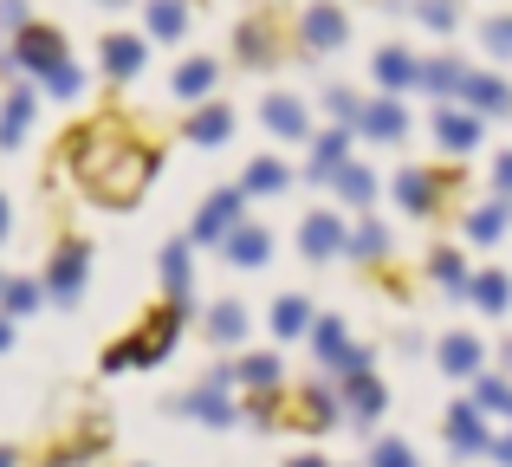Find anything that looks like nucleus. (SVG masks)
I'll return each mask as SVG.
<instances>
[{
    "label": "nucleus",
    "mask_w": 512,
    "mask_h": 467,
    "mask_svg": "<svg viewBox=\"0 0 512 467\" xmlns=\"http://www.w3.org/2000/svg\"><path fill=\"white\" fill-rule=\"evenodd\" d=\"M227 137H234V111H227V104H208V98H201V104H195V117H188V143L214 150V143H227Z\"/></svg>",
    "instance_id": "nucleus-15"
},
{
    "label": "nucleus",
    "mask_w": 512,
    "mask_h": 467,
    "mask_svg": "<svg viewBox=\"0 0 512 467\" xmlns=\"http://www.w3.org/2000/svg\"><path fill=\"white\" fill-rule=\"evenodd\" d=\"M292 467H325V461H318V455H299V461H292Z\"/></svg>",
    "instance_id": "nucleus-51"
},
{
    "label": "nucleus",
    "mask_w": 512,
    "mask_h": 467,
    "mask_svg": "<svg viewBox=\"0 0 512 467\" xmlns=\"http://www.w3.org/2000/svg\"><path fill=\"white\" fill-rule=\"evenodd\" d=\"M344 253H350V260H383V253H389V228H383V221H363L357 234H344Z\"/></svg>",
    "instance_id": "nucleus-32"
},
{
    "label": "nucleus",
    "mask_w": 512,
    "mask_h": 467,
    "mask_svg": "<svg viewBox=\"0 0 512 467\" xmlns=\"http://www.w3.org/2000/svg\"><path fill=\"white\" fill-rule=\"evenodd\" d=\"M474 403L487 409V416H500V409L512 416V383H506V377H480V383H474Z\"/></svg>",
    "instance_id": "nucleus-38"
},
{
    "label": "nucleus",
    "mask_w": 512,
    "mask_h": 467,
    "mask_svg": "<svg viewBox=\"0 0 512 467\" xmlns=\"http://www.w3.org/2000/svg\"><path fill=\"white\" fill-rule=\"evenodd\" d=\"M415 13H422V26H435V33H454V20H461V0H415Z\"/></svg>",
    "instance_id": "nucleus-40"
},
{
    "label": "nucleus",
    "mask_w": 512,
    "mask_h": 467,
    "mask_svg": "<svg viewBox=\"0 0 512 467\" xmlns=\"http://www.w3.org/2000/svg\"><path fill=\"white\" fill-rule=\"evenodd\" d=\"M143 26H150V39H182L188 33V0H143Z\"/></svg>",
    "instance_id": "nucleus-21"
},
{
    "label": "nucleus",
    "mask_w": 512,
    "mask_h": 467,
    "mask_svg": "<svg viewBox=\"0 0 512 467\" xmlns=\"http://www.w3.org/2000/svg\"><path fill=\"white\" fill-rule=\"evenodd\" d=\"M214 78H221V65H214V59H182V65H175V98L201 104L214 91Z\"/></svg>",
    "instance_id": "nucleus-19"
},
{
    "label": "nucleus",
    "mask_w": 512,
    "mask_h": 467,
    "mask_svg": "<svg viewBox=\"0 0 512 467\" xmlns=\"http://www.w3.org/2000/svg\"><path fill=\"white\" fill-rule=\"evenodd\" d=\"M7 228H13V215H7V195H0V240H7Z\"/></svg>",
    "instance_id": "nucleus-49"
},
{
    "label": "nucleus",
    "mask_w": 512,
    "mask_h": 467,
    "mask_svg": "<svg viewBox=\"0 0 512 467\" xmlns=\"http://www.w3.org/2000/svg\"><path fill=\"white\" fill-rule=\"evenodd\" d=\"M0 65H20V72H39V78H46L52 65H65V33H59V26L26 20L20 33H13V52H7Z\"/></svg>",
    "instance_id": "nucleus-3"
},
{
    "label": "nucleus",
    "mask_w": 512,
    "mask_h": 467,
    "mask_svg": "<svg viewBox=\"0 0 512 467\" xmlns=\"http://www.w3.org/2000/svg\"><path fill=\"white\" fill-rule=\"evenodd\" d=\"M299 39H305V52H338L350 39L344 7H338V0H312V7L299 13Z\"/></svg>",
    "instance_id": "nucleus-4"
},
{
    "label": "nucleus",
    "mask_w": 512,
    "mask_h": 467,
    "mask_svg": "<svg viewBox=\"0 0 512 467\" xmlns=\"http://www.w3.org/2000/svg\"><path fill=\"white\" fill-rule=\"evenodd\" d=\"M357 130H363V137H376V143H402V137H409V111H402L396 91H383L376 104H363Z\"/></svg>",
    "instance_id": "nucleus-8"
},
{
    "label": "nucleus",
    "mask_w": 512,
    "mask_h": 467,
    "mask_svg": "<svg viewBox=\"0 0 512 467\" xmlns=\"http://www.w3.org/2000/svg\"><path fill=\"white\" fill-rule=\"evenodd\" d=\"M461 104L480 111V117H500V111H512V91H506V78H493V72H467Z\"/></svg>",
    "instance_id": "nucleus-12"
},
{
    "label": "nucleus",
    "mask_w": 512,
    "mask_h": 467,
    "mask_svg": "<svg viewBox=\"0 0 512 467\" xmlns=\"http://www.w3.org/2000/svg\"><path fill=\"white\" fill-rule=\"evenodd\" d=\"M480 39H487L493 59H512V20H487V33H480Z\"/></svg>",
    "instance_id": "nucleus-44"
},
{
    "label": "nucleus",
    "mask_w": 512,
    "mask_h": 467,
    "mask_svg": "<svg viewBox=\"0 0 512 467\" xmlns=\"http://www.w3.org/2000/svg\"><path fill=\"white\" fill-rule=\"evenodd\" d=\"M234 52H240V65H273V59H279V46H273V26H266V20H240V33H234Z\"/></svg>",
    "instance_id": "nucleus-20"
},
{
    "label": "nucleus",
    "mask_w": 512,
    "mask_h": 467,
    "mask_svg": "<svg viewBox=\"0 0 512 467\" xmlns=\"http://www.w3.org/2000/svg\"><path fill=\"white\" fill-rule=\"evenodd\" d=\"M163 286H169V299H188V247L182 240L163 247Z\"/></svg>",
    "instance_id": "nucleus-35"
},
{
    "label": "nucleus",
    "mask_w": 512,
    "mask_h": 467,
    "mask_svg": "<svg viewBox=\"0 0 512 467\" xmlns=\"http://www.w3.org/2000/svg\"><path fill=\"white\" fill-rule=\"evenodd\" d=\"M266 253H273V234L253 228V221H240V228L227 234V260L234 266H266Z\"/></svg>",
    "instance_id": "nucleus-22"
},
{
    "label": "nucleus",
    "mask_w": 512,
    "mask_h": 467,
    "mask_svg": "<svg viewBox=\"0 0 512 467\" xmlns=\"http://www.w3.org/2000/svg\"><path fill=\"white\" fill-rule=\"evenodd\" d=\"M85 273H91V247L85 240H65V247L52 253V266H46V292L59 305H72L78 292H85Z\"/></svg>",
    "instance_id": "nucleus-5"
},
{
    "label": "nucleus",
    "mask_w": 512,
    "mask_h": 467,
    "mask_svg": "<svg viewBox=\"0 0 512 467\" xmlns=\"http://www.w3.org/2000/svg\"><path fill=\"white\" fill-rule=\"evenodd\" d=\"M376 85L396 91V98H402V91H415V85H422V59L402 52V46H383V52H376Z\"/></svg>",
    "instance_id": "nucleus-11"
},
{
    "label": "nucleus",
    "mask_w": 512,
    "mask_h": 467,
    "mask_svg": "<svg viewBox=\"0 0 512 467\" xmlns=\"http://www.w3.org/2000/svg\"><path fill=\"white\" fill-rule=\"evenodd\" d=\"M143 65H150V46H143L137 33H111V39H104V72H111L117 85H124V78H137Z\"/></svg>",
    "instance_id": "nucleus-13"
},
{
    "label": "nucleus",
    "mask_w": 512,
    "mask_h": 467,
    "mask_svg": "<svg viewBox=\"0 0 512 467\" xmlns=\"http://www.w3.org/2000/svg\"><path fill=\"white\" fill-rule=\"evenodd\" d=\"M247 390H273L279 383V357H240V370H234Z\"/></svg>",
    "instance_id": "nucleus-39"
},
{
    "label": "nucleus",
    "mask_w": 512,
    "mask_h": 467,
    "mask_svg": "<svg viewBox=\"0 0 512 467\" xmlns=\"http://www.w3.org/2000/svg\"><path fill=\"white\" fill-rule=\"evenodd\" d=\"M240 208H247V189H221V195H208L201 202V215H195V240L208 247V240H227L240 228Z\"/></svg>",
    "instance_id": "nucleus-6"
},
{
    "label": "nucleus",
    "mask_w": 512,
    "mask_h": 467,
    "mask_svg": "<svg viewBox=\"0 0 512 467\" xmlns=\"http://www.w3.org/2000/svg\"><path fill=\"white\" fill-rule=\"evenodd\" d=\"M461 85H467V65L461 59H428L422 65V91H435V98H448V91L461 98Z\"/></svg>",
    "instance_id": "nucleus-30"
},
{
    "label": "nucleus",
    "mask_w": 512,
    "mask_h": 467,
    "mask_svg": "<svg viewBox=\"0 0 512 467\" xmlns=\"http://www.w3.org/2000/svg\"><path fill=\"white\" fill-rule=\"evenodd\" d=\"M182 409H188V416H201V422H234V403L221 396V383H208L201 396H188Z\"/></svg>",
    "instance_id": "nucleus-34"
},
{
    "label": "nucleus",
    "mask_w": 512,
    "mask_h": 467,
    "mask_svg": "<svg viewBox=\"0 0 512 467\" xmlns=\"http://www.w3.org/2000/svg\"><path fill=\"white\" fill-rule=\"evenodd\" d=\"M46 91H52V98H78V91H85V72H78L72 59L52 65V72H46Z\"/></svg>",
    "instance_id": "nucleus-41"
},
{
    "label": "nucleus",
    "mask_w": 512,
    "mask_h": 467,
    "mask_svg": "<svg viewBox=\"0 0 512 467\" xmlns=\"http://www.w3.org/2000/svg\"><path fill=\"white\" fill-rule=\"evenodd\" d=\"M506 228H512V195H500V202H487V208H474V215H467V234H474L480 247L506 240Z\"/></svg>",
    "instance_id": "nucleus-23"
},
{
    "label": "nucleus",
    "mask_w": 512,
    "mask_h": 467,
    "mask_svg": "<svg viewBox=\"0 0 512 467\" xmlns=\"http://www.w3.org/2000/svg\"><path fill=\"white\" fill-rule=\"evenodd\" d=\"M467 299H474L480 312H506L512 305V279L506 273H474L467 279Z\"/></svg>",
    "instance_id": "nucleus-27"
},
{
    "label": "nucleus",
    "mask_w": 512,
    "mask_h": 467,
    "mask_svg": "<svg viewBox=\"0 0 512 467\" xmlns=\"http://www.w3.org/2000/svg\"><path fill=\"white\" fill-rule=\"evenodd\" d=\"M493 461H506V467H512V435H500V442H493Z\"/></svg>",
    "instance_id": "nucleus-48"
},
{
    "label": "nucleus",
    "mask_w": 512,
    "mask_h": 467,
    "mask_svg": "<svg viewBox=\"0 0 512 467\" xmlns=\"http://www.w3.org/2000/svg\"><path fill=\"white\" fill-rule=\"evenodd\" d=\"M344 403H350V422H376L389 409V396H383V383H376L370 370H357V377H350V390H344Z\"/></svg>",
    "instance_id": "nucleus-18"
},
{
    "label": "nucleus",
    "mask_w": 512,
    "mask_h": 467,
    "mask_svg": "<svg viewBox=\"0 0 512 467\" xmlns=\"http://www.w3.org/2000/svg\"><path fill=\"white\" fill-rule=\"evenodd\" d=\"M318 325V318H312V299H299V292H286V299H279L273 305V331H279V338H305V331H312Z\"/></svg>",
    "instance_id": "nucleus-24"
},
{
    "label": "nucleus",
    "mask_w": 512,
    "mask_h": 467,
    "mask_svg": "<svg viewBox=\"0 0 512 467\" xmlns=\"http://www.w3.org/2000/svg\"><path fill=\"white\" fill-rule=\"evenodd\" d=\"M52 467H59V461H52Z\"/></svg>",
    "instance_id": "nucleus-55"
},
{
    "label": "nucleus",
    "mask_w": 512,
    "mask_h": 467,
    "mask_svg": "<svg viewBox=\"0 0 512 467\" xmlns=\"http://www.w3.org/2000/svg\"><path fill=\"white\" fill-rule=\"evenodd\" d=\"M493 182H500V195H512V150L500 156V163H493Z\"/></svg>",
    "instance_id": "nucleus-47"
},
{
    "label": "nucleus",
    "mask_w": 512,
    "mask_h": 467,
    "mask_svg": "<svg viewBox=\"0 0 512 467\" xmlns=\"http://www.w3.org/2000/svg\"><path fill=\"white\" fill-rule=\"evenodd\" d=\"M396 202L409 215H441V176L435 169H402L396 176Z\"/></svg>",
    "instance_id": "nucleus-10"
},
{
    "label": "nucleus",
    "mask_w": 512,
    "mask_h": 467,
    "mask_svg": "<svg viewBox=\"0 0 512 467\" xmlns=\"http://www.w3.org/2000/svg\"><path fill=\"white\" fill-rule=\"evenodd\" d=\"M33 91H7V104H0V150H20V137L33 130Z\"/></svg>",
    "instance_id": "nucleus-16"
},
{
    "label": "nucleus",
    "mask_w": 512,
    "mask_h": 467,
    "mask_svg": "<svg viewBox=\"0 0 512 467\" xmlns=\"http://www.w3.org/2000/svg\"><path fill=\"white\" fill-rule=\"evenodd\" d=\"M286 163H273V156H253V163H247V176H240V189H247V195H279V189H286Z\"/></svg>",
    "instance_id": "nucleus-29"
},
{
    "label": "nucleus",
    "mask_w": 512,
    "mask_h": 467,
    "mask_svg": "<svg viewBox=\"0 0 512 467\" xmlns=\"http://www.w3.org/2000/svg\"><path fill=\"white\" fill-rule=\"evenodd\" d=\"M39 299H46V286H33V279H7V286H0V312L7 318H26Z\"/></svg>",
    "instance_id": "nucleus-33"
},
{
    "label": "nucleus",
    "mask_w": 512,
    "mask_h": 467,
    "mask_svg": "<svg viewBox=\"0 0 512 467\" xmlns=\"http://www.w3.org/2000/svg\"><path fill=\"white\" fill-rule=\"evenodd\" d=\"M0 467H20V461H13V448H0Z\"/></svg>",
    "instance_id": "nucleus-52"
},
{
    "label": "nucleus",
    "mask_w": 512,
    "mask_h": 467,
    "mask_svg": "<svg viewBox=\"0 0 512 467\" xmlns=\"http://www.w3.org/2000/svg\"><path fill=\"white\" fill-rule=\"evenodd\" d=\"M299 253H305V260H331V253H344V221L338 215H305Z\"/></svg>",
    "instance_id": "nucleus-14"
},
{
    "label": "nucleus",
    "mask_w": 512,
    "mask_h": 467,
    "mask_svg": "<svg viewBox=\"0 0 512 467\" xmlns=\"http://www.w3.org/2000/svg\"><path fill=\"white\" fill-rule=\"evenodd\" d=\"M98 7H130V0H98Z\"/></svg>",
    "instance_id": "nucleus-53"
},
{
    "label": "nucleus",
    "mask_w": 512,
    "mask_h": 467,
    "mask_svg": "<svg viewBox=\"0 0 512 467\" xmlns=\"http://www.w3.org/2000/svg\"><path fill=\"white\" fill-rule=\"evenodd\" d=\"M376 467H415V455L402 442H383V448H376Z\"/></svg>",
    "instance_id": "nucleus-46"
},
{
    "label": "nucleus",
    "mask_w": 512,
    "mask_h": 467,
    "mask_svg": "<svg viewBox=\"0 0 512 467\" xmlns=\"http://www.w3.org/2000/svg\"><path fill=\"white\" fill-rule=\"evenodd\" d=\"M7 344H13V325H7V318H0V351H7Z\"/></svg>",
    "instance_id": "nucleus-50"
},
{
    "label": "nucleus",
    "mask_w": 512,
    "mask_h": 467,
    "mask_svg": "<svg viewBox=\"0 0 512 467\" xmlns=\"http://www.w3.org/2000/svg\"><path fill=\"white\" fill-rule=\"evenodd\" d=\"M260 117H266V130H273V137H286V143H305V137H312V111H305L299 98H286V91H273V98L260 104Z\"/></svg>",
    "instance_id": "nucleus-9"
},
{
    "label": "nucleus",
    "mask_w": 512,
    "mask_h": 467,
    "mask_svg": "<svg viewBox=\"0 0 512 467\" xmlns=\"http://www.w3.org/2000/svg\"><path fill=\"white\" fill-rule=\"evenodd\" d=\"M428 273H435L441 286H454V292H467V279H474V273H467V260H461L454 247H441L435 260H428Z\"/></svg>",
    "instance_id": "nucleus-36"
},
{
    "label": "nucleus",
    "mask_w": 512,
    "mask_h": 467,
    "mask_svg": "<svg viewBox=\"0 0 512 467\" xmlns=\"http://www.w3.org/2000/svg\"><path fill=\"white\" fill-rule=\"evenodd\" d=\"M312 344H318V357H325V364H344V351H350L338 318H318V325H312Z\"/></svg>",
    "instance_id": "nucleus-37"
},
{
    "label": "nucleus",
    "mask_w": 512,
    "mask_h": 467,
    "mask_svg": "<svg viewBox=\"0 0 512 467\" xmlns=\"http://www.w3.org/2000/svg\"><path fill=\"white\" fill-rule=\"evenodd\" d=\"M338 422V403L325 390H305V429H331Z\"/></svg>",
    "instance_id": "nucleus-42"
},
{
    "label": "nucleus",
    "mask_w": 512,
    "mask_h": 467,
    "mask_svg": "<svg viewBox=\"0 0 512 467\" xmlns=\"http://www.w3.org/2000/svg\"><path fill=\"white\" fill-rule=\"evenodd\" d=\"M182 318H188V299H169L163 312H150V325L137 331V338L111 344L104 351V370H130V364H163L175 351V338H182Z\"/></svg>",
    "instance_id": "nucleus-2"
},
{
    "label": "nucleus",
    "mask_w": 512,
    "mask_h": 467,
    "mask_svg": "<svg viewBox=\"0 0 512 467\" xmlns=\"http://www.w3.org/2000/svg\"><path fill=\"white\" fill-rule=\"evenodd\" d=\"M480 416H487L480 403H454V409H448V442H454V448H487V429H480Z\"/></svg>",
    "instance_id": "nucleus-25"
},
{
    "label": "nucleus",
    "mask_w": 512,
    "mask_h": 467,
    "mask_svg": "<svg viewBox=\"0 0 512 467\" xmlns=\"http://www.w3.org/2000/svg\"><path fill=\"white\" fill-rule=\"evenodd\" d=\"M441 370H448V377H480V338L454 331V338L441 344Z\"/></svg>",
    "instance_id": "nucleus-26"
},
{
    "label": "nucleus",
    "mask_w": 512,
    "mask_h": 467,
    "mask_svg": "<svg viewBox=\"0 0 512 467\" xmlns=\"http://www.w3.org/2000/svg\"><path fill=\"white\" fill-rule=\"evenodd\" d=\"M331 182H338V195H344L350 208H370V202H376V176H370L363 163H344V169H338Z\"/></svg>",
    "instance_id": "nucleus-31"
},
{
    "label": "nucleus",
    "mask_w": 512,
    "mask_h": 467,
    "mask_svg": "<svg viewBox=\"0 0 512 467\" xmlns=\"http://www.w3.org/2000/svg\"><path fill=\"white\" fill-rule=\"evenodd\" d=\"M344 163H350V124L325 130V137L312 143V176H318V182H331V176H338Z\"/></svg>",
    "instance_id": "nucleus-17"
},
{
    "label": "nucleus",
    "mask_w": 512,
    "mask_h": 467,
    "mask_svg": "<svg viewBox=\"0 0 512 467\" xmlns=\"http://www.w3.org/2000/svg\"><path fill=\"white\" fill-rule=\"evenodd\" d=\"M208 338H214V344H240V338H247V305L221 299V305L208 312Z\"/></svg>",
    "instance_id": "nucleus-28"
},
{
    "label": "nucleus",
    "mask_w": 512,
    "mask_h": 467,
    "mask_svg": "<svg viewBox=\"0 0 512 467\" xmlns=\"http://www.w3.org/2000/svg\"><path fill=\"white\" fill-rule=\"evenodd\" d=\"M26 20H33V13H26V0H0V26H7V33H20Z\"/></svg>",
    "instance_id": "nucleus-45"
},
{
    "label": "nucleus",
    "mask_w": 512,
    "mask_h": 467,
    "mask_svg": "<svg viewBox=\"0 0 512 467\" xmlns=\"http://www.w3.org/2000/svg\"><path fill=\"white\" fill-rule=\"evenodd\" d=\"M65 156H72V176L91 189V202H104V208H130L156 176V150L137 143L117 117H98V124L72 130Z\"/></svg>",
    "instance_id": "nucleus-1"
},
{
    "label": "nucleus",
    "mask_w": 512,
    "mask_h": 467,
    "mask_svg": "<svg viewBox=\"0 0 512 467\" xmlns=\"http://www.w3.org/2000/svg\"><path fill=\"white\" fill-rule=\"evenodd\" d=\"M325 111H331V124H350V130H357L363 98H350V91H325Z\"/></svg>",
    "instance_id": "nucleus-43"
},
{
    "label": "nucleus",
    "mask_w": 512,
    "mask_h": 467,
    "mask_svg": "<svg viewBox=\"0 0 512 467\" xmlns=\"http://www.w3.org/2000/svg\"><path fill=\"white\" fill-rule=\"evenodd\" d=\"M0 286H7V279H0Z\"/></svg>",
    "instance_id": "nucleus-54"
},
{
    "label": "nucleus",
    "mask_w": 512,
    "mask_h": 467,
    "mask_svg": "<svg viewBox=\"0 0 512 467\" xmlns=\"http://www.w3.org/2000/svg\"><path fill=\"white\" fill-rule=\"evenodd\" d=\"M435 143L448 156H467L480 143V111H467V104H441V111H435Z\"/></svg>",
    "instance_id": "nucleus-7"
}]
</instances>
